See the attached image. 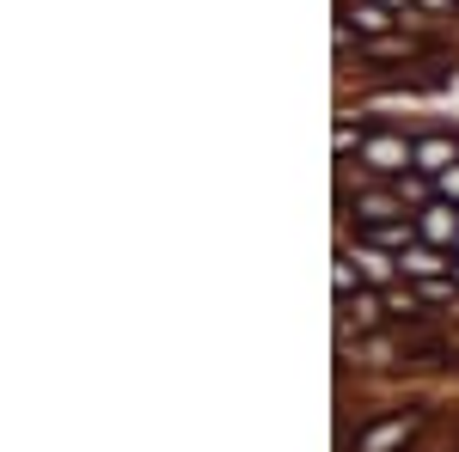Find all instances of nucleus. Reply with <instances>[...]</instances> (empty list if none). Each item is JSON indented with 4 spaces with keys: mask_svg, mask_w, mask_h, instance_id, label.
<instances>
[{
    "mask_svg": "<svg viewBox=\"0 0 459 452\" xmlns=\"http://www.w3.org/2000/svg\"><path fill=\"white\" fill-rule=\"evenodd\" d=\"M361 166H368V172H404V166H417V147H411V141L404 135H380V141H368V153H361Z\"/></svg>",
    "mask_w": 459,
    "mask_h": 452,
    "instance_id": "obj_1",
    "label": "nucleus"
},
{
    "mask_svg": "<svg viewBox=\"0 0 459 452\" xmlns=\"http://www.w3.org/2000/svg\"><path fill=\"white\" fill-rule=\"evenodd\" d=\"M355 269H361V281H404V263L398 257H380V251H355Z\"/></svg>",
    "mask_w": 459,
    "mask_h": 452,
    "instance_id": "obj_2",
    "label": "nucleus"
},
{
    "mask_svg": "<svg viewBox=\"0 0 459 452\" xmlns=\"http://www.w3.org/2000/svg\"><path fill=\"white\" fill-rule=\"evenodd\" d=\"M361 239H368V244H386V251H392V244H411V239H417V226H411V220H368V233H361Z\"/></svg>",
    "mask_w": 459,
    "mask_h": 452,
    "instance_id": "obj_3",
    "label": "nucleus"
},
{
    "mask_svg": "<svg viewBox=\"0 0 459 452\" xmlns=\"http://www.w3.org/2000/svg\"><path fill=\"white\" fill-rule=\"evenodd\" d=\"M423 233H429L435 244L459 239V214H454V209H429V214H423Z\"/></svg>",
    "mask_w": 459,
    "mask_h": 452,
    "instance_id": "obj_4",
    "label": "nucleus"
},
{
    "mask_svg": "<svg viewBox=\"0 0 459 452\" xmlns=\"http://www.w3.org/2000/svg\"><path fill=\"white\" fill-rule=\"evenodd\" d=\"M411 428H417V422H386V428H374V434H368V440H361V452H386V447H398V440H404V434H411Z\"/></svg>",
    "mask_w": 459,
    "mask_h": 452,
    "instance_id": "obj_5",
    "label": "nucleus"
},
{
    "mask_svg": "<svg viewBox=\"0 0 459 452\" xmlns=\"http://www.w3.org/2000/svg\"><path fill=\"white\" fill-rule=\"evenodd\" d=\"M454 153H459L454 141H423V147H417V166H423V172H447Z\"/></svg>",
    "mask_w": 459,
    "mask_h": 452,
    "instance_id": "obj_6",
    "label": "nucleus"
},
{
    "mask_svg": "<svg viewBox=\"0 0 459 452\" xmlns=\"http://www.w3.org/2000/svg\"><path fill=\"white\" fill-rule=\"evenodd\" d=\"M398 263H404V276H441V269H447L441 251H404Z\"/></svg>",
    "mask_w": 459,
    "mask_h": 452,
    "instance_id": "obj_7",
    "label": "nucleus"
},
{
    "mask_svg": "<svg viewBox=\"0 0 459 452\" xmlns=\"http://www.w3.org/2000/svg\"><path fill=\"white\" fill-rule=\"evenodd\" d=\"M350 19H355V31H386V25H392L386 6H355Z\"/></svg>",
    "mask_w": 459,
    "mask_h": 452,
    "instance_id": "obj_8",
    "label": "nucleus"
},
{
    "mask_svg": "<svg viewBox=\"0 0 459 452\" xmlns=\"http://www.w3.org/2000/svg\"><path fill=\"white\" fill-rule=\"evenodd\" d=\"M355 214H361V220H392V214H404V209H398V202H386V196H368Z\"/></svg>",
    "mask_w": 459,
    "mask_h": 452,
    "instance_id": "obj_9",
    "label": "nucleus"
},
{
    "mask_svg": "<svg viewBox=\"0 0 459 452\" xmlns=\"http://www.w3.org/2000/svg\"><path fill=\"white\" fill-rule=\"evenodd\" d=\"M435 190H447V196H459V166H447V172H435Z\"/></svg>",
    "mask_w": 459,
    "mask_h": 452,
    "instance_id": "obj_10",
    "label": "nucleus"
}]
</instances>
